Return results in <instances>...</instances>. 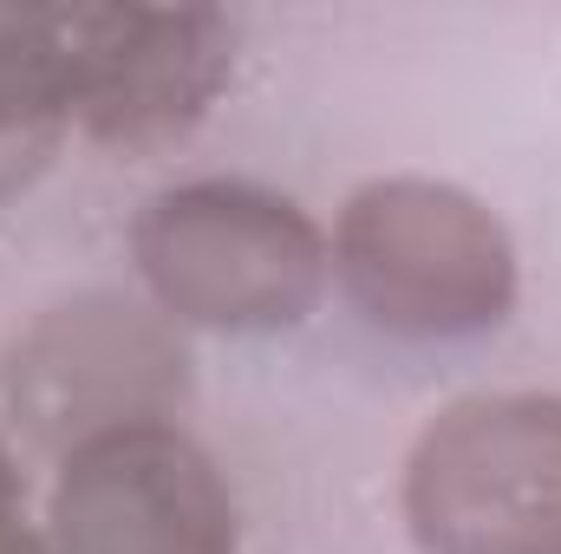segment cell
Returning a JSON list of instances; mask_svg holds the SVG:
<instances>
[{"label":"cell","mask_w":561,"mask_h":554,"mask_svg":"<svg viewBox=\"0 0 561 554\" xmlns=\"http://www.w3.org/2000/svg\"><path fill=\"white\" fill-rule=\"evenodd\" d=\"M138 275L183 326L275 333L313 313L327 287V242L300 203L262 183H176L138 216Z\"/></svg>","instance_id":"6da1fadb"},{"label":"cell","mask_w":561,"mask_h":554,"mask_svg":"<svg viewBox=\"0 0 561 554\" xmlns=\"http://www.w3.org/2000/svg\"><path fill=\"white\" fill-rule=\"evenodd\" d=\"M353 307L399 339H463L516 307V242L463 189L379 176L353 189L333 242Z\"/></svg>","instance_id":"7a4b0ae2"},{"label":"cell","mask_w":561,"mask_h":554,"mask_svg":"<svg viewBox=\"0 0 561 554\" xmlns=\"http://www.w3.org/2000/svg\"><path fill=\"white\" fill-rule=\"evenodd\" d=\"M405 522L424 554H561V399L496 392L431 417Z\"/></svg>","instance_id":"3957f363"},{"label":"cell","mask_w":561,"mask_h":554,"mask_svg":"<svg viewBox=\"0 0 561 554\" xmlns=\"http://www.w3.org/2000/svg\"><path fill=\"white\" fill-rule=\"evenodd\" d=\"M7 392L46 450L72 457L105 430L170 424L190 399V359L163 313L118 293H85L26 326L7 359Z\"/></svg>","instance_id":"277c9868"},{"label":"cell","mask_w":561,"mask_h":554,"mask_svg":"<svg viewBox=\"0 0 561 554\" xmlns=\"http://www.w3.org/2000/svg\"><path fill=\"white\" fill-rule=\"evenodd\" d=\"M72 118L99 143H176L222 92L236 26L209 7H46Z\"/></svg>","instance_id":"5b68a950"},{"label":"cell","mask_w":561,"mask_h":554,"mask_svg":"<svg viewBox=\"0 0 561 554\" xmlns=\"http://www.w3.org/2000/svg\"><path fill=\"white\" fill-rule=\"evenodd\" d=\"M53 554H236V509L216 463L176 424H131L79 443L53 489Z\"/></svg>","instance_id":"8992f818"},{"label":"cell","mask_w":561,"mask_h":554,"mask_svg":"<svg viewBox=\"0 0 561 554\" xmlns=\"http://www.w3.org/2000/svg\"><path fill=\"white\" fill-rule=\"evenodd\" d=\"M72 125V92L59 46L46 33V7L0 13V203L33 189L59 157Z\"/></svg>","instance_id":"52a82bcc"},{"label":"cell","mask_w":561,"mask_h":554,"mask_svg":"<svg viewBox=\"0 0 561 554\" xmlns=\"http://www.w3.org/2000/svg\"><path fill=\"white\" fill-rule=\"evenodd\" d=\"M0 554H53V549H46V535L26 529L20 509H7V516H0Z\"/></svg>","instance_id":"ba28073f"},{"label":"cell","mask_w":561,"mask_h":554,"mask_svg":"<svg viewBox=\"0 0 561 554\" xmlns=\"http://www.w3.org/2000/svg\"><path fill=\"white\" fill-rule=\"evenodd\" d=\"M7 509H20V476H13V457H7V443H0V516Z\"/></svg>","instance_id":"9c48e42d"}]
</instances>
